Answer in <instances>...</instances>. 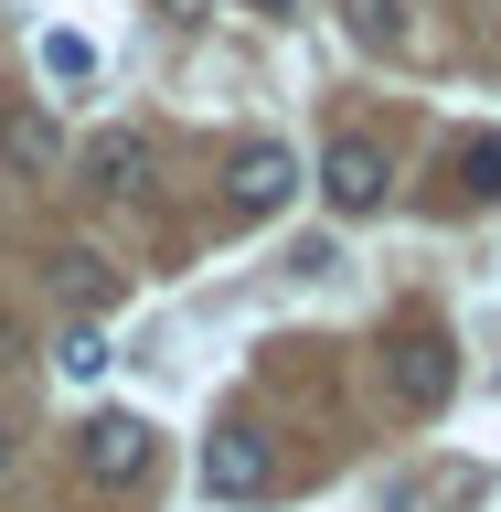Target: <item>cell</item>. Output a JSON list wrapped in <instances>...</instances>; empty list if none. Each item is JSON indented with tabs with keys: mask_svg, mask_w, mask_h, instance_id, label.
<instances>
[{
	"mask_svg": "<svg viewBox=\"0 0 501 512\" xmlns=\"http://www.w3.org/2000/svg\"><path fill=\"white\" fill-rule=\"evenodd\" d=\"M448 384H459V352H448L438 320H416L406 342L384 352V395H395V416H438V406H448Z\"/></svg>",
	"mask_w": 501,
	"mask_h": 512,
	"instance_id": "6da1fadb",
	"label": "cell"
},
{
	"mask_svg": "<svg viewBox=\"0 0 501 512\" xmlns=\"http://www.w3.org/2000/svg\"><path fill=\"white\" fill-rule=\"evenodd\" d=\"M150 459H160V438H150V416H86L75 427V470L96 480V491H128V480H150Z\"/></svg>",
	"mask_w": 501,
	"mask_h": 512,
	"instance_id": "7a4b0ae2",
	"label": "cell"
},
{
	"mask_svg": "<svg viewBox=\"0 0 501 512\" xmlns=\"http://www.w3.org/2000/svg\"><path fill=\"white\" fill-rule=\"evenodd\" d=\"M384 192H395L384 150L363 139V128H342V139L320 150V203H331V214H384Z\"/></svg>",
	"mask_w": 501,
	"mask_h": 512,
	"instance_id": "3957f363",
	"label": "cell"
},
{
	"mask_svg": "<svg viewBox=\"0 0 501 512\" xmlns=\"http://www.w3.org/2000/svg\"><path fill=\"white\" fill-rule=\"evenodd\" d=\"M203 491L214 502H267L278 491V448L256 438V427H214L203 438Z\"/></svg>",
	"mask_w": 501,
	"mask_h": 512,
	"instance_id": "277c9868",
	"label": "cell"
},
{
	"mask_svg": "<svg viewBox=\"0 0 501 512\" xmlns=\"http://www.w3.org/2000/svg\"><path fill=\"white\" fill-rule=\"evenodd\" d=\"M288 192H299V150H278V139H246V150H235V171H224V203H235V214H278Z\"/></svg>",
	"mask_w": 501,
	"mask_h": 512,
	"instance_id": "5b68a950",
	"label": "cell"
},
{
	"mask_svg": "<svg viewBox=\"0 0 501 512\" xmlns=\"http://www.w3.org/2000/svg\"><path fill=\"white\" fill-rule=\"evenodd\" d=\"M54 160H64L54 107H11V118H0V171H11V182H43Z\"/></svg>",
	"mask_w": 501,
	"mask_h": 512,
	"instance_id": "8992f818",
	"label": "cell"
},
{
	"mask_svg": "<svg viewBox=\"0 0 501 512\" xmlns=\"http://www.w3.org/2000/svg\"><path fill=\"white\" fill-rule=\"evenodd\" d=\"M43 278H54V299H64V310H75V320H96V310H107V299H118V267H107V256H96V246H64L54 267H43Z\"/></svg>",
	"mask_w": 501,
	"mask_h": 512,
	"instance_id": "52a82bcc",
	"label": "cell"
},
{
	"mask_svg": "<svg viewBox=\"0 0 501 512\" xmlns=\"http://www.w3.org/2000/svg\"><path fill=\"white\" fill-rule=\"evenodd\" d=\"M86 182L107 192V203H128V192H150V139H128V128H107L86 150Z\"/></svg>",
	"mask_w": 501,
	"mask_h": 512,
	"instance_id": "ba28073f",
	"label": "cell"
},
{
	"mask_svg": "<svg viewBox=\"0 0 501 512\" xmlns=\"http://www.w3.org/2000/svg\"><path fill=\"white\" fill-rule=\"evenodd\" d=\"M342 22L363 54H384V43H406V0H342Z\"/></svg>",
	"mask_w": 501,
	"mask_h": 512,
	"instance_id": "9c48e42d",
	"label": "cell"
},
{
	"mask_svg": "<svg viewBox=\"0 0 501 512\" xmlns=\"http://www.w3.org/2000/svg\"><path fill=\"white\" fill-rule=\"evenodd\" d=\"M54 363L75 384H96V374H107V331H96V320H64V331H54Z\"/></svg>",
	"mask_w": 501,
	"mask_h": 512,
	"instance_id": "30bf717a",
	"label": "cell"
},
{
	"mask_svg": "<svg viewBox=\"0 0 501 512\" xmlns=\"http://www.w3.org/2000/svg\"><path fill=\"white\" fill-rule=\"evenodd\" d=\"M459 182H470V203H491L501 192V139H470V150H459Z\"/></svg>",
	"mask_w": 501,
	"mask_h": 512,
	"instance_id": "8fae6325",
	"label": "cell"
},
{
	"mask_svg": "<svg viewBox=\"0 0 501 512\" xmlns=\"http://www.w3.org/2000/svg\"><path fill=\"white\" fill-rule=\"evenodd\" d=\"M43 64H54L64 86H75V75H86V64H96V54H86V32H54V43H43Z\"/></svg>",
	"mask_w": 501,
	"mask_h": 512,
	"instance_id": "7c38bea8",
	"label": "cell"
},
{
	"mask_svg": "<svg viewBox=\"0 0 501 512\" xmlns=\"http://www.w3.org/2000/svg\"><path fill=\"white\" fill-rule=\"evenodd\" d=\"M150 11H171V22H203V11H214V0H150Z\"/></svg>",
	"mask_w": 501,
	"mask_h": 512,
	"instance_id": "4fadbf2b",
	"label": "cell"
},
{
	"mask_svg": "<svg viewBox=\"0 0 501 512\" xmlns=\"http://www.w3.org/2000/svg\"><path fill=\"white\" fill-rule=\"evenodd\" d=\"M256 11H267V22H299V11H310V0H256Z\"/></svg>",
	"mask_w": 501,
	"mask_h": 512,
	"instance_id": "5bb4252c",
	"label": "cell"
},
{
	"mask_svg": "<svg viewBox=\"0 0 501 512\" xmlns=\"http://www.w3.org/2000/svg\"><path fill=\"white\" fill-rule=\"evenodd\" d=\"M0 470H11V427H0Z\"/></svg>",
	"mask_w": 501,
	"mask_h": 512,
	"instance_id": "9a60e30c",
	"label": "cell"
}]
</instances>
